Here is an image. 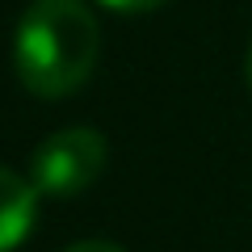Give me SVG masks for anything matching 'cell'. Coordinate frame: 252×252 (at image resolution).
<instances>
[{"label": "cell", "mask_w": 252, "mask_h": 252, "mask_svg": "<svg viewBox=\"0 0 252 252\" xmlns=\"http://www.w3.org/2000/svg\"><path fill=\"white\" fill-rule=\"evenodd\" d=\"M97 55L101 26L80 0H34L13 34V72L42 101L80 93Z\"/></svg>", "instance_id": "6da1fadb"}, {"label": "cell", "mask_w": 252, "mask_h": 252, "mask_svg": "<svg viewBox=\"0 0 252 252\" xmlns=\"http://www.w3.org/2000/svg\"><path fill=\"white\" fill-rule=\"evenodd\" d=\"M109 164V143L93 126H67L38 143L30 160V185L38 198H76L97 185V177Z\"/></svg>", "instance_id": "7a4b0ae2"}, {"label": "cell", "mask_w": 252, "mask_h": 252, "mask_svg": "<svg viewBox=\"0 0 252 252\" xmlns=\"http://www.w3.org/2000/svg\"><path fill=\"white\" fill-rule=\"evenodd\" d=\"M38 219V189L26 177L0 168V252H13Z\"/></svg>", "instance_id": "3957f363"}, {"label": "cell", "mask_w": 252, "mask_h": 252, "mask_svg": "<svg viewBox=\"0 0 252 252\" xmlns=\"http://www.w3.org/2000/svg\"><path fill=\"white\" fill-rule=\"evenodd\" d=\"M105 9H114V13H126V17H139V13H156V9H164V4H172V0H101Z\"/></svg>", "instance_id": "277c9868"}, {"label": "cell", "mask_w": 252, "mask_h": 252, "mask_svg": "<svg viewBox=\"0 0 252 252\" xmlns=\"http://www.w3.org/2000/svg\"><path fill=\"white\" fill-rule=\"evenodd\" d=\"M63 252H122L118 244H105V240H84V244H72V248Z\"/></svg>", "instance_id": "5b68a950"}, {"label": "cell", "mask_w": 252, "mask_h": 252, "mask_svg": "<svg viewBox=\"0 0 252 252\" xmlns=\"http://www.w3.org/2000/svg\"><path fill=\"white\" fill-rule=\"evenodd\" d=\"M244 80H248V93H252V46H248V59H244Z\"/></svg>", "instance_id": "8992f818"}]
</instances>
